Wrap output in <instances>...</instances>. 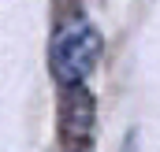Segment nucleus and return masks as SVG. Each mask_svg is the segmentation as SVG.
I'll use <instances>...</instances> for the list:
<instances>
[{"label": "nucleus", "instance_id": "nucleus-1", "mask_svg": "<svg viewBox=\"0 0 160 152\" xmlns=\"http://www.w3.org/2000/svg\"><path fill=\"white\" fill-rule=\"evenodd\" d=\"M101 48H104L101 34L86 19H75V22L60 26L52 45H48V71H52V78L60 85H78L97 67Z\"/></svg>", "mask_w": 160, "mask_h": 152}, {"label": "nucleus", "instance_id": "nucleus-2", "mask_svg": "<svg viewBox=\"0 0 160 152\" xmlns=\"http://www.w3.org/2000/svg\"><path fill=\"white\" fill-rule=\"evenodd\" d=\"M93 119H97V104H93V93L86 85H63V97H60V126L63 134L71 137H86L93 130Z\"/></svg>", "mask_w": 160, "mask_h": 152}]
</instances>
